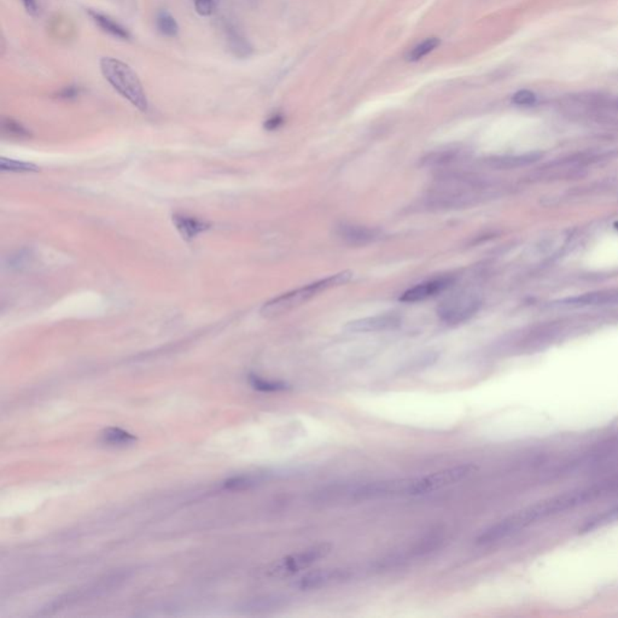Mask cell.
<instances>
[{"label":"cell","instance_id":"cell-1","mask_svg":"<svg viewBox=\"0 0 618 618\" xmlns=\"http://www.w3.org/2000/svg\"><path fill=\"white\" fill-rule=\"evenodd\" d=\"M618 490V476L592 484L590 487L575 489L566 493L558 494L539 503L522 508L510 514L498 523L487 528L476 537L477 545H490L532 525L537 521L556 516L568 510L579 508L595 499L603 498Z\"/></svg>","mask_w":618,"mask_h":618},{"label":"cell","instance_id":"cell-2","mask_svg":"<svg viewBox=\"0 0 618 618\" xmlns=\"http://www.w3.org/2000/svg\"><path fill=\"white\" fill-rule=\"evenodd\" d=\"M101 73L106 81L110 84L120 96L130 102L138 110L148 111L149 102L146 98L143 85L135 70L114 57H103L99 62Z\"/></svg>","mask_w":618,"mask_h":618},{"label":"cell","instance_id":"cell-3","mask_svg":"<svg viewBox=\"0 0 618 618\" xmlns=\"http://www.w3.org/2000/svg\"><path fill=\"white\" fill-rule=\"evenodd\" d=\"M351 277H353V273L350 271H343L340 273L332 274L327 278L320 279L314 283L308 284L302 288L282 293V295H279L278 298H272V300H269V302L264 303V307L261 308V314L267 316V318L280 316L283 313H287V311H291L293 308L307 302L308 300L314 298L318 293L326 291L331 288L345 285L349 282Z\"/></svg>","mask_w":618,"mask_h":618},{"label":"cell","instance_id":"cell-4","mask_svg":"<svg viewBox=\"0 0 618 618\" xmlns=\"http://www.w3.org/2000/svg\"><path fill=\"white\" fill-rule=\"evenodd\" d=\"M479 470L474 464L456 465L453 467L440 470L436 472L412 479L409 487V495H425L437 490L451 487L469 479Z\"/></svg>","mask_w":618,"mask_h":618},{"label":"cell","instance_id":"cell-5","mask_svg":"<svg viewBox=\"0 0 618 618\" xmlns=\"http://www.w3.org/2000/svg\"><path fill=\"white\" fill-rule=\"evenodd\" d=\"M479 308V295L463 290L445 298L437 307V316L447 325H461L470 320Z\"/></svg>","mask_w":618,"mask_h":618},{"label":"cell","instance_id":"cell-6","mask_svg":"<svg viewBox=\"0 0 618 618\" xmlns=\"http://www.w3.org/2000/svg\"><path fill=\"white\" fill-rule=\"evenodd\" d=\"M331 550H332L331 543H319L298 553L290 554L274 563L267 571V575L272 577H284L298 574L303 569H307L308 566H313L316 561L325 558Z\"/></svg>","mask_w":618,"mask_h":618},{"label":"cell","instance_id":"cell-7","mask_svg":"<svg viewBox=\"0 0 618 618\" xmlns=\"http://www.w3.org/2000/svg\"><path fill=\"white\" fill-rule=\"evenodd\" d=\"M411 482L412 479L376 481L351 487L347 493L354 500H371V499L409 495Z\"/></svg>","mask_w":618,"mask_h":618},{"label":"cell","instance_id":"cell-8","mask_svg":"<svg viewBox=\"0 0 618 618\" xmlns=\"http://www.w3.org/2000/svg\"><path fill=\"white\" fill-rule=\"evenodd\" d=\"M353 577V572L345 568H332V569H320L313 571L303 576L298 583L300 590H316L325 588L329 586L343 583Z\"/></svg>","mask_w":618,"mask_h":618},{"label":"cell","instance_id":"cell-9","mask_svg":"<svg viewBox=\"0 0 618 618\" xmlns=\"http://www.w3.org/2000/svg\"><path fill=\"white\" fill-rule=\"evenodd\" d=\"M403 324L401 316L398 313H384L378 316H367L363 319L349 321L345 324V331L350 334H367L379 331L395 330Z\"/></svg>","mask_w":618,"mask_h":618},{"label":"cell","instance_id":"cell-10","mask_svg":"<svg viewBox=\"0 0 618 618\" xmlns=\"http://www.w3.org/2000/svg\"><path fill=\"white\" fill-rule=\"evenodd\" d=\"M336 235H338V238L343 240L347 244L363 247V245L371 244V243L380 240L382 231L376 229V227L343 222V224L337 226Z\"/></svg>","mask_w":618,"mask_h":618},{"label":"cell","instance_id":"cell-11","mask_svg":"<svg viewBox=\"0 0 618 618\" xmlns=\"http://www.w3.org/2000/svg\"><path fill=\"white\" fill-rule=\"evenodd\" d=\"M452 283H453L452 277H441L423 282L405 291L400 296V301L405 303L422 302L427 298L436 296L437 293L445 291Z\"/></svg>","mask_w":618,"mask_h":618},{"label":"cell","instance_id":"cell-12","mask_svg":"<svg viewBox=\"0 0 618 618\" xmlns=\"http://www.w3.org/2000/svg\"><path fill=\"white\" fill-rule=\"evenodd\" d=\"M222 30L225 35L226 45L232 55L238 58H248L251 56L253 46L250 45L244 35L240 33L235 24L225 21L222 24Z\"/></svg>","mask_w":618,"mask_h":618},{"label":"cell","instance_id":"cell-13","mask_svg":"<svg viewBox=\"0 0 618 618\" xmlns=\"http://www.w3.org/2000/svg\"><path fill=\"white\" fill-rule=\"evenodd\" d=\"M87 15L90 16L92 22L96 24L98 28H101L104 33L109 34L111 37L120 39V40H130L132 38L130 30L115 19H111L110 16L95 9L87 10Z\"/></svg>","mask_w":618,"mask_h":618},{"label":"cell","instance_id":"cell-14","mask_svg":"<svg viewBox=\"0 0 618 618\" xmlns=\"http://www.w3.org/2000/svg\"><path fill=\"white\" fill-rule=\"evenodd\" d=\"M173 224L182 238L186 240H195L197 235L211 229V224L206 221L185 214L173 215Z\"/></svg>","mask_w":618,"mask_h":618},{"label":"cell","instance_id":"cell-15","mask_svg":"<svg viewBox=\"0 0 618 618\" xmlns=\"http://www.w3.org/2000/svg\"><path fill=\"white\" fill-rule=\"evenodd\" d=\"M464 151L459 149V148H448V149L438 150V151H435V153L429 155L424 160V162H425L427 166H432V167H443V166H447V164H451V163L458 161L461 157Z\"/></svg>","mask_w":618,"mask_h":618},{"label":"cell","instance_id":"cell-16","mask_svg":"<svg viewBox=\"0 0 618 618\" xmlns=\"http://www.w3.org/2000/svg\"><path fill=\"white\" fill-rule=\"evenodd\" d=\"M156 27L163 37L175 38L179 33V24L167 10H161L156 15Z\"/></svg>","mask_w":618,"mask_h":618},{"label":"cell","instance_id":"cell-17","mask_svg":"<svg viewBox=\"0 0 618 618\" xmlns=\"http://www.w3.org/2000/svg\"><path fill=\"white\" fill-rule=\"evenodd\" d=\"M249 383L255 390H259L262 393H280V392H288L291 389V387L285 382L269 380V379L261 378L259 376H254V374L250 376Z\"/></svg>","mask_w":618,"mask_h":618},{"label":"cell","instance_id":"cell-18","mask_svg":"<svg viewBox=\"0 0 618 618\" xmlns=\"http://www.w3.org/2000/svg\"><path fill=\"white\" fill-rule=\"evenodd\" d=\"M103 436V441L113 446H127L137 441V437L133 436L130 432H124L119 427H109L106 429Z\"/></svg>","mask_w":618,"mask_h":618},{"label":"cell","instance_id":"cell-19","mask_svg":"<svg viewBox=\"0 0 618 618\" xmlns=\"http://www.w3.org/2000/svg\"><path fill=\"white\" fill-rule=\"evenodd\" d=\"M440 44H441V40L438 38L425 39L424 41L418 44L417 46H414L408 52L406 59H407L408 62H418V61H421L425 56H427L429 53H432L434 50H436L440 46Z\"/></svg>","mask_w":618,"mask_h":618},{"label":"cell","instance_id":"cell-20","mask_svg":"<svg viewBox=\"0 0 618 618\" xmlns=\"http://www.w3.org/2000/svg\"><path fill=\"white\" fill-rule=\"evenodd\" d=\"M618 519V506L605 511L601 514H598L597 517L592 518L590 521L585 523V525L581 528V530L583 532H592L598 528L604 527L606 524L615 522Z\"/></svg>","mask_w":618,"mask_h":618},{"label":"cell","instance_id":"cell-21","mask_svg":"<svg viewBox=\"0 0 618 618\" xmlns=\"http://www.w3.org/2000/svg\"><path fill=\"white\" fill-rule=\"evenodd\" d=\"M0 167L4 172L30 173L38 171V167L34 166L33 163L19 162V161L9 160V158H1Z\"/></svg>","mask_w":618,"mask_h":618},{"label":"cell","instance_id":"cell-22","mask_svg":"<svg viewBox=\"0 0 618 618\" xmlns=\"http://www.w3.org/2000/svg\"><path fill=\"white\" fill-rule=\"evenodd\" d=\"M259 482V477H255V476H240V477L226 481L225 487L227 489H232V490H245V489L254 487Z\"/></svg>","mask_w":618,"mask_h":618},{"label":"cell","instance_id":"cell-23","mask_svg":"<svg viewBox=\"0 0 618 618\" xmlns=\"http://www.w3.org/2000/svg\"><path fill=\"white\" fill-rule=\"evenodd\" d=\"M3 130H4L5 133L15 135V137H19V138H23V137H28L29 135V131L23 125H21L19 122L12 120V119H4L3 120Z\"/></svg>","mask_w":618,"mask_h":618},{"label":"cell","instance_id":"cell-24","mask_svg":"<svg viewBox=\"0 0 618 618\" xmlns=\"http://www.w3.org/2000/svg\"><path fill=\"white\" fill-rule=\"evenodd\" d=\"M220 0H193L197 14L203 17H209L215 12Z\"/></svg>","mask_w":618,"mask_h":618},{"label":"cell","instance_id":"cell-25","mask_svg":"<svg viewBox=\"0 0 618 618\" xmlns=\"http://www.w3.org/2000/svg\"><path fill=\"white\" fill-rule=\"evenodd\" d=\"M512 103L516 106H534L537 103V95L529 90H521L513 95Z\"/></svg>","mask_w":618,"mask_h":618},{"label":"cell","instance_id":"cell-26","mask_svg":"<svg viewBox=\"0 0 618 618\" xmlns=\"http://www.w3.org/2000/svg\"><path fill=\"white\" fill-rule=\"evenodd\" d=\"M81 87L77 85H70V86L63 87L62 90L56 92L55 97L58 99H64V101H72L77 99V97L81 95Z\"/></svg>","mask_w":618,"mask_h":618},{"label":"cell","instance_id":"cell-27","mask_svg":"<svg viewBox=\"0 0 618 618\" xmlns=\"http://www.w3.org/2000/svg\"><path fill=\"white\" fill-rule=\"evenodd\" d=\"M284 124V116L282 114H274L264 122V128L267 131L278 130Z\"/></svg>","mask_w":618,"mask_h":618},{"label":"cell","instance_id":"cell-28","mask_svg":"<svg viewBox=\"0 0 618 618\" xmlns=\"http://www.w3.org/2000/svg\"><path fill=\"white\" fill-rule=\"evenodd\" d=\"M23 4L24 9L30 16L37 17L40 12V3L39 0H21Z\"/></svg>","mask_w":618,"mask_h":618},{"label":"cell","instance_id":"cell-29","mask_svg":"<svg viewBox=\"0 0 618 618\" xmlns=\"http://www.w3.org/2000/svg\"><path fill=\"white\" fill-rule=\"evenodd\" d=\"M616 226H618V224H617V225H616ZM617 229H618V227H617Z\"/></svg>","mask_w":618,"mask_h":618}]
</instances>
